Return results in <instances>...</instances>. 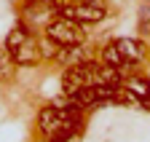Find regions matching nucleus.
<instances>
[{
  "mask_svg": "<svg viewBox=\"0 0 150 142\" xmlns=\"http://www.w3.org/2000/svg\"><path fill=\"white\" fill-rule=\"evenodd\" d=\"M6 48L13 59L16 67H35L40 62V48H38V38L24 27V24H16L8 38H6Z\"/></svg>",
  "mask_w": 150,
  "mask_h": 142,
  "instance_id": "f257e3e1",
  "label": "nucleus"
},
{
  "mask_svg": "<svg viewBox=\"0 0 150 142\" xmlns=\"http://www.w3.org/2000/svg\"><path fill=\"white\" fill-rule=\"evenodd\" d=\"M46 38H51L56 46H83L86 43V30L78 22H70L64 16H56L46 24Z\"/></svg>",
  "mask_w": 150,
  "mask_h": 142,
  "instance_id": "f03ea898",
  "label": "nucleus"
},
{
  "mask_svg": "<svg viewBox=\"0 0 150 142\" xmlns=\"http://www.w3.org/2000/svg\"><path fill=\"white\" fill-rule=\"evenodd\" d=\"M97 70H99V62H83V64H75V67H67L64 70V78H62V88L64 94L70 97L72 91L78 88H86V86H97Z\"/></svg>",
  "mask_w": 150,
  "mask_h": 142,
  "instance_id": "7ed1b4c3",
  "label": "nucleus"
},
{
  "mask_svg": "<svg viewBox=\"0 0 150 142\" xmlns=\"http://www.w3.org/2000/svg\"><path fill=\"white\" fill-rule=\"evenodd\" d=\"M56 16H64V19L70 22H78V24H99L105 16H107V8L105 6H94V3H83V0H78V3L72 6H59V13Z\"/></svg>",
  "mask_w": 150,
  "mask_h": 142,
  "instance_id": "20e7f679",
  "label": "nucleus"
},
{
  "mask_svg": "<svg viewBox=\"0 0 150 142\" xmlns=\"http://www.w3.org/2000/svg\"><path fill=\"white\" fill-rule=\"evenodd\" d=\"M115 46H118L121 57H123V62H126L129 67H134V64L145 57V43L137 40V38H121V40H115Z\"/></svg>",
  "mask_w": 150,
  "mask_h": 142,
  "instance_id": "39448f33",
  "label": "nucleus"
},
{
  "mask_svg": "<svg viewBox=\"0 0 150 142\" xmlns=\"http://www.w3.org/2000/svg\"><path fill=\"white\" fill-rule=\"evenodd\" d=\"M88 59H91V54L86 51V43H83V46H64V48L56 51V62H62V64H67V67L83 64V62H88Z\"/></svg>",
  "mask_w": 150,
  "mask_h": 142,
  "instance_id": "423d86ee",
  "label": "nucleus"
},
{
  "mask_svg": "<svg viewBox=\"0 0 150 142\" xmlns=\"http://www.w3.org/2000/svg\"><path fill=\"white\" fill-rule=\"evenodd\" d=\"M105 64H110V67H123L126 73H129V64L123 62V57H121V51H118V46H115V40L112 43H107L105 48H102V57H99Z\"/></svg>",
  "mask_w": 150,
  "mask_h": 142,
  "instance_id": "0eeeda50",
  "label": "nucleus"
},
{
  "mask_svg": "<svg viewBox=\"0 0 150 142\" xmlns=\"http://www.w3.org/2000/svg\"><path fill=\"white\" fill-rule=\"evenodd\" d=\"M13 73H16V64H13L11 54H8V48L3 46L0 48V81H11Z\"/></svg>",
  "mask_w": 150,
  "mask_h": 142,
  "instance_id": "6e6552de",
  "label": "nucleus"
},
{
  "mask_svg": "<svg viewBox=\"0 0 150 142\" xmlns=\"http://www.w3.org/2000/svg\"><path fill=\"white\" fill-rule=\"evenodd\" d=\"M139 32L142 35H150V3L139 8Z\"/></svg>",
  "mask_w": 150,
  "mask_h": 142,
  "instance_id": "1a4fd4ad",
  "label": "nucleus"
},
{
  "mask_svg": "<svg viewBox=\"0 0 150 142\" xmlns=\"http://www.w3.org/2000/svg\"><path fill=\"white\" fill-rule=\"evenodd\" d=\"M83 3H94V6H102V0H83Z\"/></svg>",
  "mask_w": 150,
  "mask_h": 142,
  "instance_id": "9d476101",
  "label": "nucleus"
},
{
  "mask_svg": "<svg viewBox=\"0 0 150 142\" xmlns=\"http://www.w3.org/2000/svg\"><path fill=\"white\" fill-rule=\"evenodd\" d=\"M147 3H150V0H147Z\"/></svg>",
  "mask_w": 150,
  "mask_h": 142,
  "instance_id": "9b49d317",
  "label": "nucleus"
}]
</instances>
